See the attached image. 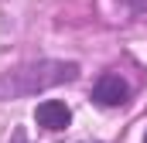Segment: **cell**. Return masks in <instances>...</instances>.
<instances>
[{"instance_id": "1", "label": "cell", "mask_w": 147, "mask_h": 143, "mask_svg": "<svg viewBox=\"0 0 147 143\" xmlns=\"http://www.w3.org/2000/svg\"><path fill=\"white\" fill-rule=\"evenodd\" d=\"M79 78V65L75 61H31L21 68H10L0 75V99H21V96H34L45 89H55L62 82H75Z\"/></svg>"}, {"instance_id": "2", "label": "cell", "mask_w": 147, "mask_h": 143, "mask_svg": "<svg viewBox=\"0 0 147 143\" xmlns=\"http://www.w3.org/2000/svg\"><path fill=\"white\" fill-rule=\"evenodd\" d=\"M92 99L99 102V106H123L127 99H130V85L120 78V75H99L96 78V85H92Z\"/></svg>"}, {"instance_id": "3", "label": "cell", "mask_w": 147, "mask_h": 143, "mask_svg": "<svg viewBox=\"0 0 147 143\" xmlns=\"http://www.w3.org/2000/svg\"><path fill=\"white\" fill-rule=\"evenodd\" d=\"M34 123L45 126V130H65L72 123V109L65 106V102H58V99H45L34 109Z\"/></svg>"}, {"instance_id": "4", "label": "cell", "mask_w": 147, "mask_h": 143, "mask_svg": "<svg viewBox=\"0 0 147 143\" xmlns=\"http://www.w3.org/2000/svg\"><path fill=\"white\" fill-rule=\"evenodd\" d=\"M127 10H134V14H147V0H120Z\"/></svg>"}, {"instance_id": "5", "label": "cell", "mask_w": 147, "mask_h": 143, "mask_svg": "<svg viewBox=\"0 0 147 143\" xmlns=\"http://www.w3.org/2000/svg\"><path fill=\"white\" fill-rule=\"evenodd\" d=\"M14 143H28V140H24V130H17V133H14Z\"/></svg>"}, {"instance_id": "6", "label": "cell", "mask_w": 147, "mask_h": 143, "mask_svg": "<svg viewBox=\"0 0 147 143\" xmlns=\"http://www.w3.org/2000/svg\"><path fill=\"white\" fill-rule=\"evenodd\" d=\"M144 143H147V136H144Z\"/></svg>"}]
</instances>
